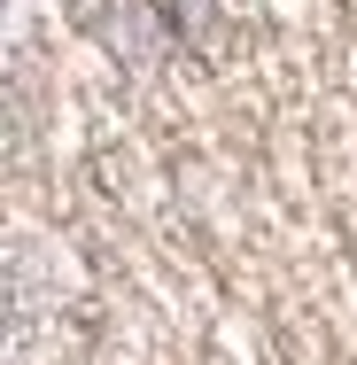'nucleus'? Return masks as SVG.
Segmentation results:
<instances>
[{
	"instance_id": "1",
	"label": "nucleus",
	"mask_w": 357,
	"mask_h": 365,
	"mask_svg": "<svg viewBox=\"0 0 357 365\" xmlns=\"http://www.w3.org/2000/svg\"><path fill=\"white\" fill-rule=\"evenodd\" d=\"M163 8H171L187 31H202V24H210V0H163Z\"/></svg>"
}]
</instances>
